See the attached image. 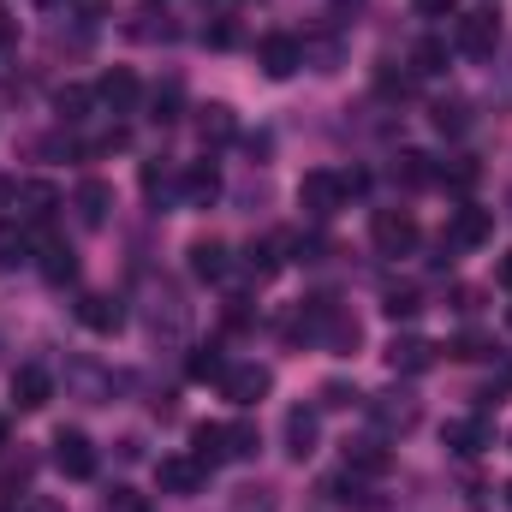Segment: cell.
I'll return each instance as SVG.
<instances>
[{"mask_svg":"<svg viewBox=\"0 0 512 512\" xmlns=\"http://www.w3.org/2000/svg\"><path fill=\"white\" fill-rule=\"evenodd\" d=\"M316 429H322L316 411H304V405L286 411V453H292V459H310V453H316Z\"/></svg>","mask_w":512,"mask_h":512,"instance_id":"cell-16","label":"cell"},{"mask_svg":"<svg viewBox=\"0 0 512 512\" xmlns=\"http://www.w3.org/2000/svg\"><path fill=\"white\" fill-rule=\"evenodd\" d=\"M393 179H399L405 191H423V185H435V167H429V155H417V149H405V155L393 161Z\"/></svg>","mask_w":512,"mask_h":512,"instance_id":"cell-19","label":"cell"},{"mask_svg":"<svg viewBox=\"0 0 512 512\" xmlns=\"http://www.w3.org/2000/svg\"><path fill=\"white\" fill-rule=\"evenodd\" d=\"M477 298H483L477 286H459V292H453V310H459V316H471V310H477Z\"/></svg>","mask_w":512,"mask_h":512,"instance_id":"cell-38","label":"cell"},{"mask_svg":"<svg viewBox=\"0 0 512 512\" xmlns=\"http://www.w3.org/2000/svg\"><path fill=\"white\" fill-rule=\"evenodd\" d=\"M298 203H304V215L328 221V215H334V209L346 203V185H340V173H328V167L304 173V179H298Z\"/></svg>","mask_w":512,"mask_h":512,"instance_id":"cell-3","label":"cell"},{"mask_svg":"<svg viewBox=\"0 0 512 512\" xmlns=\"http://www.w3.org/2000/svg\"><path fill=\"white\" fill-rule=\"evenodd\" d=\"M221 387H227V399H233V405H256L274 382H268V370H262V364H239V370H227V376H221Z\"/></svg>","mask_w":512,"mask_h":512,"instance_id":"cell-11","label":"cell"},{"mask_svg":"<svg viewBox=\"0 0 512 512\" xmlns=\"http://www.w3.org/2000/svg\"><path fill=\"white\" fill-rule=\"evenodd\" d=\"M30 471H36V459H30V453H18V459H6L0 483H6V489H12V483H30Z\"/></svg>","mask_w":512,"mask_h":512,"instance_id":"cell-34","label":"cell"},{"mask_svg":"<svg viewBox=\"0 0 512 512\" xmlns=\"http://www.w3.org/2000/svg\"><path fill=\"white\" fill-rule=\"evenodd\" d=\"M507 495H512V489H507Z\"/></svg>","mask_w":512,"mask_h":512,"instance_id":"cell-47","label":"cell"},{"mask_svg":"<svg viewBox=\"0 0 512 512\" xmlns=\"http://www.w3.org/2000/svg\"><path fill=\"white\" fill-rule=\"evenodd\" d=\"M280 251H286V239H262V245H251V274L256 280H268V274L280 268Z\"/></svg>","mask_w":512,"mask_h":512,"instance_id":"cell-26","label":"cell"},{"mask_svg":"<svg viewBox=\"0 0 512 512\" xmlns=\"http://www.w3.org/2000/svg\"><path fill=\"white\" fill-rule=\"evenodd\" d=\"M78 6H96V0H78Z\"/></svg>","mask_w":512,"mask_h":512,"instance_id":"cell-46","label":"cell"},{"mask_svg":"<svg viewBox=\"0 0 512 512\" xmlns=\"http://www.w3.org/2000/svg\"><path fill=\"white\" fill-rule=\"evenodd\" d=\"M459 0H417V12H453Z\"/></svg>","mask_w":512,"mask_h":512,"instance_id":"cell-41","label":"cell"},{"mask_svg":"<svg viewBox=\"0 0 512 512\" xmlns=\"http://www.w3.org/2000/svg\"><path fill=\"white\" fill-rule=\"evenodd\" d=\"M108 512H149V507H143V495H131V489H114V495H108Z\"/></svg>","mask_w":512,"mask_h":512,"instance_id":"cell-37","label":"cell"},{"mask_svg":"<svg viewBox=\"0 0 512 512\" xmlns=\"http://www.w3.org/2000/svg\"><path fill=\"white\" fill-rule=\"evenodd\" d=\"M0 447H6V417H0Z\"/></svg>","mask_w":512,"mask_h":512,"instance_id":"cell-45","label":"cell"},{"mask_svg":"<svg viewBox=\"0 0 512 512\" xmlns=\"http://www.w3.org/2000/svg\"><path fill=\"white\" fill-rule=\"evenodd\" d=\"M24 256H30L24 221H0V268H12V262H24Z\"/></svg>","mask_w":512,"mask_h":512,"instance_id":"cell-22","label":"cell"},{"mask_svg":"<svg viewBox=\"0 0 512 512\" xmlns=\"http://www.w3.org/2000/svg\"><path fill=\"white\" fill-rule=\"evenodd\" d=\"M54 465H60L66 477L90 483V477H96V447H90V435H78V429H60V435H54Z\"/></svg>","mask_w":512,"mask_h":512,"instance_id":"cell-7","label":"cell"},{"mask_svg":"<svg viewBox=\"0 0 512 512\" xmlns=\"http://www.w3.org/2000/svg\"><path fill=\"white\" fill-rule=\"evenodd\" d=\"M489 239H495V209L459 203V209L447 215V233H441L447 251H477V245H489Z\"/></svg>","mask_w":512,"mask_h":512,"instance_id":"cell-1","label":"cell"},{"mask_svg":"<svg viewBox=\"0 0 512 512\" xmlns=\"http://www.w3.org/2000/svg\"><path fill=\"white\" fill-rule=\"evenodd\" d=\"M12 399H18V411H42V405L54 399V382H48V370H42V364H24V370L12 376Z\"/></svg>","mask_w":512,"mask_h":512,"instance_id":"cell-10","label":"cell"},{"mask_svg":"<svg viewBox=\"0 0 512 512\" xmlns=\"http://www.w3.org/2000/svg\"><path fill=\"white\" fill-rule=\"evenodd\" d=\"M42 274H48L54 286L78 280V256H72V245H66V239H48V245H42Z\"/></svg>","mask_w":512,"mask_h":512,"instance_id":"cell-17","label":"cell"},{"mask_svg":"<svg viewBox=\"0 0 512 512\" xmlns=\"http://www.w3.org/2000/svg\"><path fill=\"white\" fill-rule=\"evenodd\" d=\"M191 274H197V280H221V274H227V245H221V239H197V245H191Z\"/></svg>","mask_w":512,"mask_h":512,"instance_id":"cell-18","label":"cell"},{"mask_svg":"<svg viewBox=\"0 0 512 512\" xmlns=\"http://www.w3.org/2000/svg\"><path fill=\"white\" fill-rule=\"evenodd\" d=\"M203 477H209V465H203V459H185V453H173V459L155 465V483H161L167 495H197Z\"/></svg>","mask_w":512,"mask_h":512,"instance_id":"cell-8","label":"cell"},{"mask_svg":"<svg viewBox=\"0 0 512 512\" xmlns=\"http://www.w3.org/2000/svg\"><path fill=\"white\" fill-rule=\"evenodd\" d=\"M78 322L96 328V334H120V328H126V310H120V298H108V292H84V298H78Z\"/></svg>","mask_w":512,"mask_h":512,"instance_id":"cell-9","label":"cell"},{"mask_svg":"<svg viewBox=\"0 0 512 512\" xmlns=\"http://www.w3.org/2000/svg\"><path fill=\"white\" fill-rule=\"evenodd\" d=\"M54 108H60V120H84V108H90V90H84V84H66V90L54 96Z\"/></svg>","mask_w":512,"mask_h":512,"instance_id":"cell-27","label":"cell"},{"mask_svg":"<svg viewBox=\"0 0 512 512\" xmlns=\"http://www.w3.org/2000/svg\"><path fill=\"white\" fill-rule=\"evenodd\" d=\"M108 203H114V191H108L102 179H84V185H78V197H72V209H78V221H84V227H102V221H108Z\"/></svg>","mask_w":512,"mask_h":512,"instance_id":"cell-15","label":"cell"},{"mask_svg":"<svg viewBox=\"0 0 512 512\" xmlns=\"http://www.w3.org/2000/svg\"><path fill=\"white\" fill-rule=\"evenodd\" d=\"M477 173H483V167H477V161H453V167H447V173H441V179H447V185H453V191H471V185H477Z\"/></svg>","mask_w":512,"mask_h":512,"instance_id":"cell-32","label":"cell"},{"mask_svg":"<svg viewBox=\"0 0 512 512\" xmlns=\"http://www.w3.org/2000/svg\"><path fill=\"white\" fill-rule=\"evenodd\" d=\"M256 453V429L251 423H227V459H251Z\"/></svg>","mask_w":512,"mask_h":512,"instance_id":"cell-28","label":"cell"},{"mask_svg":"<svg viewBox=\"0 0 512 512\" xmlns=\"http://www.w3.org/2000/svg\"><path fill=\"white\" fill-rule=\"evenodd\" d=\"M173 108H179V84H167V90H155V120H179Z\"/></svg>","mask_w":512,"mask_h":512,"instance_id":"cell-36","label":"cell"},{"mask_svg":"<svg viewBox=\"0 0 512 512\" xmlns=\"http://www.w3.org/2000/svg\"><path fill=\"white\" fill-rule=\"evenodd\" d=\"M215 191H221V173H215L209 161H197V167L185 173V197H191V203H215Z\"/></svg>","mask_w":512,"mask_h":512,"instance_id":"cell-23","label":"cell"},{"mask_svg":"<svg viewBox=\"0 0 512 512\" xmlns=\"http://www.w3.org/2000/svg\"><path fill=\"white\" fill-rule=\"evenodd\" d=\"M387 364H393L399 376H423V370L435 364V346H429V340H417V334H405V340H393V346H387Z\"/></svg>","mask_w":512,"mask_h":512,"instance_id":"cell-13","label":"cell"},{"mask_svg":"<svg viewBox=\"0 0 512 512\" xmlns=\"http://www.w3.org/2000/svg\"><path fill=\"white\" fill-rule=\"evenodd\" d=\"M12 209H18V221L42 227V221H54V209H60V191H54L48 179H24V185H12Z\"/></svg>","mask_w":512,"mask_h":512,"instance_id":"cell-6","label":"cell"},{"mask_svg":"<svg viewBox=\"0 0 512 512\" xmlns=\"http://www.w3.org/2000/svg\"><path fill=\"white\" fill-rule=\"evenodd\" d=\"M447 358H459V364H477V358H483V340H477V334H459V340L447 346Z\"/></svg>","mask_w":512,"mask_h":512,"instance_id":"cell-33","label":"cell"},{"mask_svg":"<svg viewBox=\"0 0 512 512\" xmlns=\"http://www.w3.org/2000/svg\"><path fill=\"white\" fill-rule=\"evenodd\" d=\"M370 239H376V251L382 256H411L417 251V221L405 215V209H376V221H370Z\"/></svg>","mask_w":512,"mask_h":512,"instance_id":"cell-2","label":"cell"},{"mask_svg":"<svg viewBox=\"0 0 512 512\" xmlns=\"http://www.w3.org/2000/svg\"><path fill=\"white\" fill-rule=\"evenodd\" d=\"M197 131H203V143H227V137H233V114L215 102V108H203V114H197Z\"/></svg>","mask_w":512,"mask_h":512,"instance_id":"cell-25","label":"cell"},{"mask_svg":"<svg viewBox=\"0 0 512 512\" xmlns=\"http://www.w3.org/2000/svg\"><path fill=\"white\" fill-rule=\"evenodd\" d=\"M507 322H512V316H507Z\"/></svg>","mask_w":512,"mask_h":512,"instance_id":"cell-48","label":"cell"},{"mask_svg":"<svg viewBox=\"0 0 512 512\" xmlns=\"http://www.w3.org/2000/svg\"><path fill=\"white\" fill-rule=\"evenodd\" d=\"M24 512H66V507H60V501H30Z\"/></svg>","mask_w":512,"mask_h":512,"instance_id":"cell-42","label":"cell"},{"mask_svg":"<svg viewBox=\"0 0 512 512\" xmlns=\"http://www.w3.org/2000/svg\"><path fill=\"white\" fill-rule=\"evenodd\" d=\"M435 126L441 131H465L471 120H465V102H435Z\"/></svg>","mask_w":512,"mask_h":512,"instance_id":"cell-31","label":"cell"},{"mask_svg":"<svg viewBox=\"0 0 512 512\" xmlns=\"http://www.w3.org/2000/svg\"><path fill=\"white\" fill-rule=\"evenodd\" d=\"M417 310H423L417 286H393V292H387V316H393V322H399V316H417Z\"/></svg>","mask_w":512,"mask_h":512,"instance_id":"cell-30","label":"cell"},{"mask_svg":"<svg viewBox=\"0 0 512 512\" xmlns=\"http://www.w3.org/2000/svg\"><path fill=\"white\" fill-rule=\"evenodd\" d=\"M233 36H239L233 24H209V42H215V48H233Z\"/></svg>","mask_w":512,"mask_h":512,"instance_id":"cell-39","label":"cell"},{"mask_svg":"<svg viewBox=\"0 0 512 512\" xmlns=\"http://www.w3.org/2000/svg\"><path fill=\"white\" fill-rule=\"evenodd\" d=\"M256 66H262L268 78H292V72L304 66V42L274 30V36H262V42H256Z\"/></svg>","mask_w":512,"mask_h":512,"instance_id":"cell-5","label":"cell"},{"mask_svg":"<svg viewBox=\"0 0 512 512\" xmlns=\"http://www.w3.org/2000/svg\"><path fill=\"white\" fill-rule=\"evenodd\" d=\"M12 36H18V24H12V12H6V6H0V48H6V42H12Z\"/></svg>","mask_w":512,"mask_h":512,"instance_id":"cell-40","label":"cell"},{"mask_svg":"<svg viewBox=\"0 0 512 512\" xmlns=\"http://www.w3.org/2000/svg\"><path fill=\"white\" fill-rule=\"evenodd\" d=\"M501 286H507V292H512V251L501 256Z\"/></svg>","mask_w":512,"mask_h":512,"instance_id":"cell-43","label":"cell"},{"mask_svg":"<svg viewBox=\"0 0 512 512\" xmlns=\"http://www.w3.org/2000/svg\"><path fill=\"white\" fill-rule=\"evenodd\" d=\"M453 42H459V54L483 60V54H495V42H501V18H495V12H465L459 30H453Z\"/></svg>","mask_w":512,"mask_h":512,"instance_id":"cell-4","label":"cell"},{"mask_svg":"<svg viewBox=\"0 0 512 512\" xmlns=\"http://www.w3.org/2000/svg\"><path fill=\"white\" fill-rule=\"evenodd\" d=\"M191 382H221L227 376V358H221V346H203V352H191Z\"/></svg>","mask_w":512,"mask_h":512,"instance_id":"cell-24","label":"cell"},{"mask_svg":"<svg viewBox=\"0 0 512 512\" xmlns=\"http://www.w3.org/2000/svg\"><path fill=\"white\" fill-rule=\"evenodd\" d=\"M346 471L352 477H387L393 471V453L382 441H346Z\"/></svg>","mask_w":512,"mask_h":512,"instance_id":"cell-12","label":"cell"},{"mask_svg":"<svg viewBox=\"0 0 512 512\" xmlns=\"http://www.w3.org/2000/svg\"><path fill=\"white\" fill-rule=\"evenodd\" d=\"M322 405H328V411H346V405H358V393H352V387H340V382H328V387H322Z\"/></svg>","mask_w":512,"mask_h":512,"instance_id":"cell-35","label":"cell"},{"mask_svg":"<svg viewBox=\"0 0 512 512\" xmlns=\"http://www.w3.org/2000/svg\"><path fill=\"white\" fill-rule=\"evenodd\" d=\"M411 66H417V72H447V48H441V42L429 36V42H417V54H411Z\"/></svg>","mask_w":512,"mask_h":512,"instance_id":"cell-29","label":"cell"},{"mask_svg":"<svg viewBox=\"0 0 512 512\" xmlns=\"http://www.w3.org/2000/svg\"><path fill=\"white\" fill-rule=\"evenodd\" d=\"M96 102L114 108V114H131V108H137V78H131L126 66H114V72L96 84Z\"/></svg>","mask_w":512,"mask_h":512,"instance_id":"cell-14","label":"cell"},{"mask_svg":"<svg viewBox=\"0 0 512 512\" xmlns=\"http://www.w3.org/2000/svg\"><path fill=\"white\" fill-rule=\"evenodd\" d=\"M191 441H197V459H203V465H221V459H227V423H197Z\"/></svg>","mask_w":512,"mask_h":512,"instance_id":"cell-21","label":"cell"},{"mask_svg":"<svg viewBox=\"0 0 512 512\" xmlns=\"http://www.w3.org/2000/svg\"><path fill=\"white\" fill-rule=\"evenodd\" d=\"M6 203H12V185H6V179H0V209H6Z\"/></svg>","mask_w":512,"mask_h":512,"instance_id":"cell-44","label":"cell"},{"mask_svg":"<svg viewBox=\"0 0 512 512\" xmlns=\"http://www.w3.org/2000/svg\"><path fill=\"white\" fill-rule=\"evenodd\" d=\"M447 447H453V453H483V447H489V423H483V417L447 423Z\"/></svg>","mask_w":512,"mask_h":512,"instance_id":"cell-20","label":"cell"}]
</instances>
